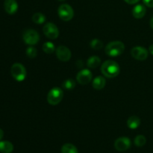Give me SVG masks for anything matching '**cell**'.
Returning a JSON list of instances; mask_svg holds the SVG:
<instances>
[{
  "label": "cell",
  "mask_w": 153,
  "mask_h": 153,
  "mask_svg": "<svg viewBox=\"0 0 153 153\" xmlns=\"http://www.w3.org/2000/svg\"><path fill=\"white\" fill-rule=\"evenodd\" d=\"M101 72L105 77L115 78L120 73V67L117 62L113 60L105 61L101 66Z\"/></svg>",
  "instance_id": "6da1fadb"
},
{
  "label": "cell",
  "mask_w": 153,
  "mask_h": 153,
  "mask_svg": "<svg viewBox=\"0 0 153 153\" xmlns=\"http://www.w3.org/2000/svg\"><path fill=\"white\" fill-rule=\"evenodd\" d=\"M125 50V45L119 40L110 42L105 48V52L110 57H117L123 53Z\"/></svg>",
  "instance_id": "7a4b0ae2"
},
{
  "label": "cell",
  "mask_w": 153,
  "mask_h": 153,
  "mask_svg": "<svg viewBox=\"0 0 153 153\" xmlns=\"http://www.w3.org/2000/svg\"><path fill=\"white\" fill-rule=\"evenodd\" d=\"M64 98V91L61 88L55 87L52 88L47 94V102L51 105H57Z\"/></svg>",
  "instance_id": "3957f363"
},
{
  "label": "cell",
  "mask_w": 153,
  "mask_h": 153,
  "mask_svg": "<svg viewBox=\"0 0 153 153\" xmlns=\"http://www.w3.org/2000/svg\"><path fill=\"white\" fill-rule=\"evenodd\" d=\"M10 73L12 77L17 82H22L25 80L27 75L25 67L20 63H15L12 65Z\"/></svg>",
  "instance_id": "277c9868"
},
{
  "label": "cell",
  "mask_w": 153,
  "mask_h": 153,
  "mask_svg": "<svg viewBox=\"0 0 153 153\" xmlns=\"http://www.w3.org/2000/svg\"><path fill=\"white\" fill-rule=\"evenodd\" d=\"M22 39L26 44L29 46H34L40 41V34L35 30L28 28L24 31L22 34Z\"/></svg>",
  "instance_id": "5b68a950"
},
{
  "label": "cell",
  "mask_w": 153,
  "mask_h": 153,
  "mask_svg": "<svg viewBox=\"0 0 153 153\" xmlns=\"http://www.w3.org/2000/svg\"><path fill=\"white\" fill-rule=\"evenodd\" d=\"M58 14L63 21L68 22L74 16V10L70 4H62L58 7Z\"/></svg>",
  "instance_id": "8992f818"
},
{
  "label": "cell",
  "mask_w": 153,
  "mask_h": 153,
  "mask_svg": "<svg viewBox=\"0 0 153 153\" xmlns=\"http://www.w3.org/2000/svg\"><path fill=\"white\" fill-rule=\"evenodd\" d=\"M43 34L46 37L51 40H55L59 36V29L58 26L53 22H46L43 28Z\"/></svg>",
  "instance_id": "52a82bcc"
},
{
  "label": "cell",
  "mask_w": 153,
  "mask_h": 153,
  "mask_svg": "<svg viewBox=\"0 0 153 153\" xmlns=\"http://www.w3.org/2000/svg\"><path fill=\"white\" fill-rule=\"evenodd\" d=\"M131 55L134 59L138 61H145L148 58L149 51L143 46H134L131 49Z\"/></svg>",
  "instance_id": "ba28073f"
},
{
  "label": "cell",
  "mask_w": 153,
  "mask_h": 153,
  "mask_svg": "<svg viewBox=\"0 0 153 153\" xmlns=\"http://www.w3.org/2000/svg\"><path fill=\"white\" fill-rule=\"evenodd\" d=\"M93 79V74L91 70L88 69H84V70H80L76 75V80L78 83L80 85H88L91 82Z\"/></svg>",
  "instance_id": "9c48e42d"
},
{
  "label": "cell",
  "mask_w": 153,
  "mask_h": 153,
  "mask_svg": "<svg viewBox=\"0 0 153 153\" xmlns=\"http://www.w3.org/2000/svg\"><path fill=\"white\" fill-rule=\"evenodd\" d=\"M55 53L58 60L64 62L70 61L72 57L71 51L65 46H59L57 47L55 49Z\"/></svg>",
  "instance_id": "30bf717a"
},
{
  "label": "cell",
  "mask_w": 153,
  "mask_h": 153,
  "mask_svg": "<svg viewBox=\"0 0 153 153\" xmlns=\"http://www.w3.org/2000/svg\"><path fill=\"white\" fill-rule=\"evenodd\" d=\"M131 140L127 137H120L114 142V147L119 152H125L131 147Z\"/></svg>",
  "instance_id": "8fae6325"
},
{
  "label": "cell",
  "mask_w": 153,
  "mask_h": 153,
  "mask_svg": "<svg viewBox=\"0 0 153 153\" xmlns=\"http://www.w3.org/2000/svg\"><path fill=\"white\" fill-rule=\"evenodd\" d=\"M4 7V10L8 14H14L18 10V3L16 0H5Z\"/></svg>",
  "instance_id": "7c38bea8"
},
{
  "label": "cell",
  "mask_w": 153,
  "mask_h": 153,
  "mask_svg": "<svg viewBox=\"0 0 153 153\" xmlns=\"http://www.w3.org/2000/svg\"><path fill=\"white\" fill-rule=\"evenodd\" d=\"M146 13V9L143 4H138L134 7L132 10V15L136 19H141L145 16Z\"/></svg>",
  "instance_id": "4fadbf2b"
},
{
  "label": "cell",
  "mask_w": 153,
  "mask_h": 153,
  "mask_svg": "<svg viewBox=\"0 0 153 153\" xmlns=\"http://www.w3.org/2000/svg\"><path fill=\"white\" fill-rule=\"evenodd\" d=\"M93 88L96 90H102L105 87L106 80L103 76H98L93 80Z\"/></svg>",
  "instance_id": "5bb4252c"
},
{
  "label": "cell",
  "mask_w": 153,
  "mask_h": 153,
  "mask_svg": "<svg viewBox=\"0 0 153 153\" xmlns=\"http://www.w3.org/2000/svg\"><path fill=\"white\" fill-rule=\"evenodd\" d=\"M13 150V146L10 141L1 140L0 141V152L1 153H11Z\"/></svg>",
  "instance_id": "9a60e30c"
},
{
  "label": "cell",
  "mask_w": 153,
  "mask_h": 153,
  "mask_svg": "<svg viewBox=\"0 0 153 153\" xmlns=\"http://www.w3.org/2000/svg\"><path fill=\"white\" fill-rule=\"evenodd\" d=\"M100 64H101V59L100 57L97 56V55H93V56L90 57L87 61V66L91 69L97 68Z\"/></svg>",
  "instance_id": "2e32d148"
},
{
  "label": "cell",
  "mask_w": 153,
  "mask_h": 153,
  "mask_svg": "<svg viewBox=\"0 0 153 153\" xmlns=\"http://www.w3.org/2000/svg\"><path fill=\"white\" fill-rule=\"evenodd\" d=\"M140 125V120L137 116H131L127 120V126L131 129H136Z\"/></svg>",
  "instance_id": "e0dca14e"
},
{
  "label": "cell",
  "mask_w": 153,
  "mask_h": 153,
  "mask_svg": "<svg viewBox=\"0 0 153 153\" xmlns=\"http://www.w3.org/2000/svg\"><path fill=\"white\" fill-rule=\"evenodd\" d=\"M61 153H78V149L72 143H65L61 147Z\"/></svg>",
  "instance_id": "ac0fdd59"
},
{
  "label": "cell",
  "mask_w": 153,
  "mask_h": 153,
  "mask_svg": "<svg viewBox=\"0 0 153 153\" xmlns=\"http://www.w3.org/2000/svg\"><path fill=\"white\" fill-rule=\"evenodd\" d=\"M55 44L52 42H46L43 44V50L46 54H52L55 51Z\"/></svg>",
  "instance_id": "d6986e66"
},
{
  "label": "cell",
  "mask_w": 153,
  "mask_h": 153,
  "mask_svg": "<svg viewBox=\"0 0 153 153\" xmlns=\"http://www.w3.org/2000/svg\"><path fill=\"white\" fill-rule=\"evenodd\" d=\"M32 21L36 24H43L46 22V16L41 13H36L32 16Z\"/></svg>",
  "instance_id": "ffe728a7"
},
{
  "label": "cell",
  "mask_w": 153,
  "mask_h": 153,
  "mask_svg": "<svg viewBox=\"0 0 153 153\" xmlns=\"http://www.w3.org/2000/svg\"><path fill=\"white\" fill-rule=\"evenodd\" d=\"M76 82L72 79H68L67 80L64 81L62 84V87L64 89L67 90V91H70V90H73L76 87Z\"/></svg>",
  "instance_id": "44dd1931"
},
{
  "label": "cell",
  "mask_w": 153,
  "mask_h": 153,
  "mask_svg": "<svg viewBox=\"0 0 153 153\" xmlns=\"http://www.w3.org/2000/svg\"><path fill=\"white\" fill-rule=\"evenodd\" d=\"M134 145L137 147H142V146H144L146 143V138L145 137V136L142 135V134H139L137 137H135L134 140Z\"/></svg>",
  "instance_id": "7402d4cb"
},
{
  "label": "cell",
  "mask_w": 153,
  "mask_h": 153,
  "mask_svg": "<svg viewBox=\"0 0 153 153\" xmlns=\"http://www.w3.org/2000/svg\"><path fill=\"white\" fill-rule=\"evenodd\" d=\"M90 46L93 49L95 50H99V49H102L103 46V43L100 40V39H93L90 43Z\"/></svg>",
  "instance_id": "603a6c76"
},
{
  "label": "cell",
  "mask_w": 153,
  "mask_h": 153,
  "mask_svg": "<svg viewBox=\"0 0 153 153\" xmlns=\"http://www.w3.org/2000/svg\"><path fill=\"white\" fill-rule=\"evenodd\" d=\"M26 55L29 58H34L37 55V50L35 47L33 46H30L26 49Z\"/></svg>",
  "instance_id": "cb8c5ba5"
},
{
  "label": "cell",
  "mask_w": 153,
  "mask_h": 153,
  "mask_svg": "<svg viewBox=\"0 0 153 153\" xmlns=\"http://www.w3.org/2000/svg\"><path fill=\"white\" fill-rule=\"evenodd\" d=\"M143 4L149 7H153V0H143Z\"/></svg>",
  "instance_id": "d4e9b609"
},
{
  "label": "cell",
  "mask_w": 153,
  "mask_h": 153,
  "mask_svg": "<svg viewBox=\"0 0 153 153\" xmlns=\"http://www.w3.org/2000/svg\"><path fill=\"white\" fill-rule=\"evenodd\" d=\"M124 1L129 4H137L140 0H124Z\"/></svg>",
  "instance_id": "484cf974"
},
{
  "label": "cell",
  "mask_w": 153,
  "mask_h": 153,
  "mask_svg": "<svg viewBox=\"0 0 153 153\" xmlns=\"http://www.w3.org/2000/svg\"><path fill=\"white\" fill-rule=\"evenodd\" d=\"M3 137H4V131H3V130L1 128H0V141L3 138Z\"/></svg>",
  "instance_id": "4316f807"
},
{
  "label": "cell",
  "mask_w": 153,
  "mask_h": 153,
  "mask_svg": "<svg viewBox=\"0 0 153 153\" xmlns=\"http://www.w3.org/2000/svg\"><path fill=\"white\" fill-rule=\"evenodd\" d=\"M149 52L151 54V55H153V44H152L150 46H149Z\"/></svg>",
  "instance_id": "83f0119b"
},
{
  "label": "cell",
  "mask_w": 153,
  "mask_h": 153,
  "mask_svg": "<svg viewBox=\"0 0 153 153\" xmlns=\"http://www.w3.org/2000/svg\"><path fill=\"white\" fill-rule=\"evenodd\" d=\"M150 26H151V28L153 29V17L150 19Z\"/></svg>",
  "instance_id": "f1b7e54d"
},
{
  "label": "cell",
  "mask_w": 153,
  "mask_h": 153,
  "mask_svg": "<svg viewBox=\"0 0 153 153\" xmlns=\"http://www.w3.org/2000/svg\"><path fill=\"white\" fill-rule=\"evenodd\" d=\"M58 1H64V0H58Z\"/></svg>",
  "instance_id": "f546056e"
}]
</instances>
